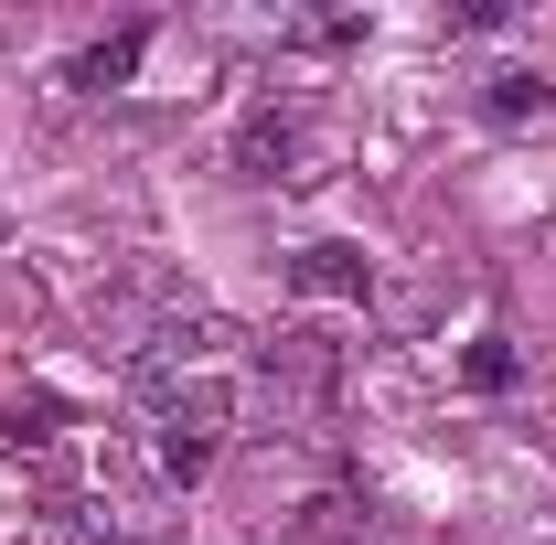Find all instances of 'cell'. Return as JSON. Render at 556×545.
Masks as SVG:
<instances>
[{
  "label": "cell",
  "mask_w": 556,
  "mask_h": 545,
  "mask_svg": "<svg viewBox=\"0 0 556 545\" xmlns=\"http://www.w3.org/2000/svg\"><path fill=\"white\" fill-rule=\"evenodd\" d=\"M311 150H321V118L300 97H257L236 129V172L247 182H311Z\"/></svg>",
  "instance_id": "1"
},
{
  "label": "cell",
  "mask_w": 556,
  "mask_h": 545,
  "mask_svg": "<svg viewBox=\"0 0 556 545\" xmlns=\"http://www.w3.org/2000/svg\"><path fill=\"white\" fill-rule=\"evenodd\" d=\"M257 375H268L289 407H311V417H321L332 396H343V342H332V332H311V321H289V332H268Z\"/></svg>",
  "instance_id": "2"
},
{
  "label": "cell",
  "mask_w": 556,
  "mask_h": 545,
  "mask_svg": "<svg viewBox=\"0 0 556 545\" xmlns=\"http://www.w3.org/2000/svg\"><path fill=\"white\" fill-rule=\"evenodd\" d=\"M289 278H300L311 300H364V289H375V257H364V246H300Z\"/></svg>",
  "instance_id": "3"
},
{
  "label": "cell",
  "mask_w": 556,
  "mask_h": 545,
  "mask_svg": "<svg viewBox=\"0 0 556 545\" xmlns=\"http://www.w3.org/2000/svg\"><path fill=\"white\" fill-rule=\"evenodd\" d=\"M482 107H492V118H546L556 86H546L535 65H492V75H482Z\"/></svg>",
  "instance_id": "4"
},
{
  "label": "cell",
  "mask_w": 556,
  "mask_h": 545,
  "mask_svg": "<svg viewBox=\"0 0 556 545\" xmlns=\"http://www.w3.org/2000/svg\"><path fill=\"white\" fill-rule=\"evenodd\" d=\"M129 65H139V33H108V43H86V54H75V86H118Z\"/></svg>",
  "instance_id": "5"
},
{
  "label": "cell",
  "mask_w": 556,
  "mask_h": 545,
  "mask_svg": "<svg viewBox=\"0 0 556 545\" xmlns=\"http://www.w3.org/2000/svg\"><path fill=\"white\" fill-rule=\"evenodd\" d=\"M460 375H471L482 396H503V385H514V353H503V342H471V364H460Z\"/></svg>",
  "instance_id": "6"
},
{
  "label": "cell",
  "mask_w": 556,
  "mask_h": 545,
  "mask_svg": "<svg viewBox=\"0 0 556 545\" xmlns=\"http://www.w3.org/2000/svg\"><path fill=\"white\" fill-rule=\"evenodd\" d=\"M161 471H172V481H204L214 471V439H161Z\"/></svg>",
  "instance_id": "7"
}]
</instances>
